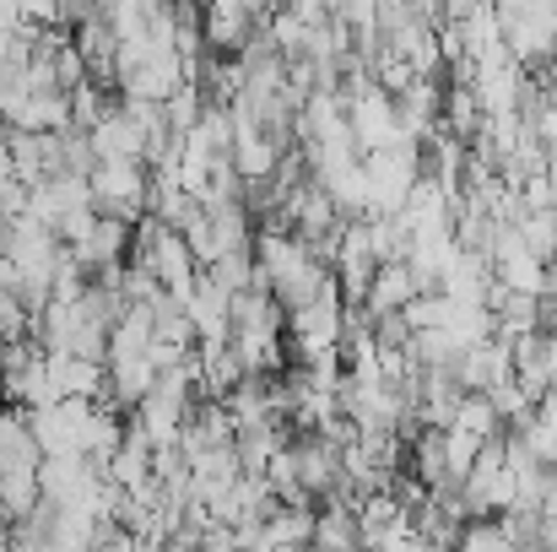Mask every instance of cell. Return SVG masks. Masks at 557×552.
I'll return each instance as SVG.
<instances>
[{
	"instance_id": "cell-1",
	"label": "cell",
	"mask_w": 557,
	"mask_h": 552,
	"mask_svg": "<svg viewBox=\"0 0 557 552\" xmlns=\"http://www.w3.org/2000/svg\"><path fill=\"white\" fill-rule=\"evenodd\" d=\"M87 184H92V206L98 211H114V217H125V222H136L141 211H147V169H141V158H98L92 169H87Z\"/></svg>"
},
{
	"instance_id": "cell-2",
	"label": "cell",
	"mask_w": 557,
	"mask_h": 552,
	"mask_svg": "<svg viewBox=\"0 0 557 552\" xmlns=\"http://www.w3.org/2000/svg\"><path fill=\"white\" fill-rule=\"evenodd\" d=\"M98 401L87 395H54L44 406H27V428L38 439L44 455H82V433H87V417H92Z\"/></svg>"
},
{
	"instance_id": "cell-3",
	"label": "cell",
	"mask_w": 557,
	"mask_h": 552,
	"mask_svg": "<svg viewBox=\"0 0 557 552\" xmlns=\"http://www.w3.org/2000/svg\"><path fill=\"white\" fill-rule=\"evenodd\" d=\"M98 482H103V466L87 455H44L38 461V493L49 504H92Z\"/></svg>"
},
{
	"instance_id": "cell-4",
	"label": "cell",
	"mask_w": 557,
	"mask_h": 552,
	"mask_svg": "<svg viewBox=\"0 0 557 552\" xmlns=\"http://www.w3.org/2000/svg\"><path fill=\"white\" fill-rule=\"evenodd\" d=\"M227 287H216V277L211 271H200L195 282H189V293L180 298L189 315V326H195V342H227V331H233V320H227Z\"/></svg>"
},
{
	"instance_id": "cell-5",
	"label": "cell",
	"mask_w": 557,
	"mask_h": 552,
	"mask_svg": "<svg viewBox=\"0 0 557 552\" xmlns=\"http://www.w3.org/2000/svg\"><path fill=\"white\" fill-rule=\"evenodd\" d=\"M125 249H131V222H125V217H114V211H98V217H92V228L71 244V255H76L87 271L120 266V260H125Z\"/></svg>"
},
{
	"instance_id": "cell-6",
	"label": "cell",
	"mask_w": 557,
	"mask_h": 552,
	"mask_svg": "<svg viewBox=\"0 0 557 552\" xmlns=\"http://www.w3.org/2000/svg\"><path fill=\"white\" fill-rule=\"evenodd\" d=\"M200 33H206V44H211V49L238 54V49L255 38V11H249L244 0H206Z\"/></svg>"
},
{
	"instance_id": "cell-7",
	"label": "cell",
	"mask_w": 557,
	"mask_h": 552,
	"mask_svg": "<svg viewBox=\"0 0 557 552\" xmlns=\"http://www.w3.org/2000/svg\"><path fill=\"white\" fill-rule=\"evenodd\" d=\"M44 368H49V379H54V395H87V401H103L109 364L82 358V353H44Z\"/></svg>"
},
{
	"instance_id": "cell-8",
	"label": "cell",
	"mask_w": 557,
	"mask_h": 552,
	"mask_svg": "<svg viewBox=\"0 0 557 552\" xmlns=\"http://www.w3.org/2000/svg\"><path fill=\"white\" fill-rule=\"evenodd\" d=\"M87 142H92V158H141V147H147L141 125H136L120 103H109V109L87 125Z\"/></svg>"
},
{
	"instance_id": "cell-9",
	"label": "cell",
	"mask_w": 557,
	"mask_h": 552,
	"mask_svg": "<svg viewBox=\"0 0 557 552\" xmlns=\"http://www.w3.org/2000/svg\"><path fill=\"white\" fill-rule=\"evenodd\" d=\"M411 293H422L417 277H411V266H406V260H379L369 287H363V309L379 320V315H389V309H406Z\"/></svg>"
},
{
	"instance_id": "cell-10",
	"label": "cell",
	"mask_w": 557,
	"mask_h": 552,
	"mask_svg": "<svg viewBox=\"0 0 557 552\" xmlns=\"http://www.w3.org/2000/svg\"><path fill=\"white\" fill-rule=\"evenodd\" d=\"M103 477L114 482V488H141L147 477H152V444H147V433H136L131 422H125V439H120V450L103 461Z\"/></svg>"
},
{
	"instance_id": "cell-11",
	"label": "cell",
	"mask_w": 557,
	"mask_h": 552,
	"mask_svg": "<svg viewBox=\"0 0 557 552\" xmlns=\"http://www.w3.org/2000/svg\"><path fill=\"white\" fill-rule=\"evenodd\" d=\"M438 439H444V471H449V482L460 488V482H466V471L476 466V455H482V444H487V439H476V433H471V428H460V422L438 428Z\"/></svg>"
},
{
	"instance_id": "cell-12",
	"label": "cell",
	"mask_w": 557,
	"mask_h": 552,
	"mask_svg": "<svg viewBox=\"0 0 557 552\" xmlns=\"http://www.w3.org/2000/svg\"><path fill=\"white\" fill-rule=\"evenodd\" d=\"M449 422L471 428L476 439H498V433H504V417L493 412L487 390H460V401H455V417H449Z\"/></svg>"
},
{
	"instance_id": "cell-13",
	"label": "cell",
	"mask_w": 557,
	"mask_h": 552,
	"mask_svg": "<svg viewBox=\"0 0 557 552\" xmlns=\"http://www.w3.org/2000/svg\"><path fill=\"white\" fill-rule=\"evenodd\" d=\"M206 271H211L216 287H227V293H244L249 282H260V271H255V249H222Z\"/></svg>"
},
{
	"instance_id": "cell-14",
	"label": "cell",
	"mask_w": 557,
	"mask_h": 552,
	"mask_svg": "<svg viewBox=\"0 0 557 552\" xmlns=\"http://www.w3.org/2000/svg\"><path fill=\"white\" fill-rule=\"evenodd\" d=\"M520 238L542 255V260H557V206H542V211H520L515 217Z\"/></svg>"
},
{
	"instance_id": "cell-15",
	"label": "cell",
	"mask_w": 557,
	"mask_h": 552,
	"mask_svg": "<svg viewBox=\"0 0 557 552\" xmlns=\"http://www.w3.org/2000/svg\"><path fill=\"white\" fill-rule=\"evenodd\" d=\"M455 548H515L509 542V526H504V515L498 520H487V515H471L466 526H460V542Z\"/></svg>"
},
{
	"instance_id": "cell-16",
	"label": "cell",
	"mask_w": 557,
	"mask_h": 552,
	"mask_svg": "<svg viewBox=\"0 0 557 552\" xmlns=\"http://www.w3.org/2000/svg\"><path fill=\"white\" fill-rule=\"evenodd\" d=\"M27 326H33V309L22 304V293L16 287H0V342L27 336Z\"/></svg>"
},
{
	"instance_id": "cell-17",
	"label": "cell",
	"mask_w": 557,
	"mask_h": 552,
	"mask_svg": "<svg viewBox=\"0 0 557 552\" xmlns=\"http://www.w3.org/2000/svg\"><path fill=\"white\" fill-rule=\"evenodd\" d=\"M65 98H71V125H76V131H87V125H92V120L109 109V103H103V93L92 87V76H87V82H76Z\"/></svg>"
},
{
	"instance_id": "cell-18",
	"label": "cell",
	"mask_w": 557,
	"mask_h": 552,
	"mask_svg": "<svg viewBox=\"0 0 557 552\" xmlns=\"http://www.w3.org/2000/svg\"><path fill=\"white\" fill-rule=\"evenodd\" d=\"M244 5H249V11H255V22H260V16H265V11H271L276 0H244Z\"/></svg>"
},
{
	"instance_id": "cell-19",
	"label": "cell",
	"mask_w": 557,
	"mask_h": 552,
	"mask_svg": "<svg viewBox=\"0 0 557 552\" xmlns=\"http://www.w3.org/2000/svg\"><path fill=\"white\" fill-rule=\"evenodd\" d=\"M0 353H5V342H0Z\"/></svg>"
},
{
	"instance_id": "cell-20",
	"label": "cell",
	"mask_w": 557,
	"mask_h": 552,
	"mask_svg": "<svg viewBox=\"0 0 557 552\" xmlns=\"http://www.w3.org/2000/svg\"><path fill=\"white\" fill-rule=\"evenodd\" d=\"M553 60H557V49H553Z\"/></svg>"
}]
</instances>
